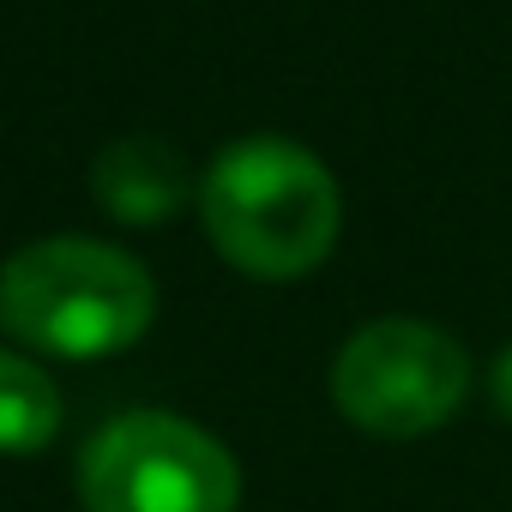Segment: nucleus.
Wrapping results in <instances>:
<instances>
[{"label":"nucleus","mask_w":512,"mask_h":512,"mask_svg":"<svg viewBox=\"0 0 512 512\" xmlns=\"http://www.w3.org/2000/svg\"><path fill=\"white\" fill-rule=\"evenodd\" d=\"M338 181L332 169L290 139H235L199 175V223L211 247L247 278L290 284L326 266L338 241Z\"/></svg>","instance_id":"f257e3e1"},{"label":"nucleus","mask_w":512,"mask_h":512,"mask_svg":"<svg viewBox=\"0 0 512 512\" xmlns=\"http://www.w3.org/2000/svg\"><path fill=\"white\" fill-rule=\"evenodd\" d=\"M157 320V284L133 253L91 235H49L0 266V332L25 356L103 362L133 350Z\"/></svg>","instance_id":"f03ea898"},{"label":"nucleus","mask_w":512,"mask_h":512,"mask_svg":"<svg viewBox=\"0 0 512 512\" xmlns=\"http://www.w3.org/2000/svg\"><path fill=\"white\" fill-rule=\"evenodd\" d=\"M85 512H235L241 470L217 434L169 410L103 422L79 458Z\"/></svg>","instance_id":"7ed1b4c3"},{"label":"nucleus","mask_w":512,"mask_h":512,"mask_svg":"<svg viewBox=\"0 0 512 512\" xmlns=\"http://www.w3.org/2000/svg\"><path fill=\"white\" fill-rule=\"evenodd\" d=\"M470 392V356L428 320H374L332 362L338 410L374 440H416L458 416Z\"/></svg>","instance_id":"20e7f679"},{"label":"nucleus","mask_w":512,"mask_h":512,"mask_svg":"<svg viewBox=\"0 0 512 512\" xmlns=\"http://www.w3.org/2000/svg\"><path fill=\"white\" fill-rule=\"evenodd\" d=\"M91 193L115 223H133V229H157L187 199H199L187 157L169 139H151V133L103 145L97 163H91Z\"/></svg>","instance_id":"39448f33"},{"label":"nucleus","mask_w":512,"mask_h":512,"mask_svg":"<svg viewBox=\"0 0 512 512\" xmlns=\"http://www.w3.org/2000/svg\"><path fill=\"white\" fill-rule=\"evenodd\" d=\"M61 416H67L61 386L25 350L0 344V452H7V458L49 452L55 434H61Z\"/></svg>","instance_id":"423d86ee"},{"label":"nucleus","mask_w":512,"mask_h":512,"mask_svg":"<svg viewBox=\"0 0 512 512\" xmlns=\"http://www.w3.org/2000/svg\"><path fill=\"white\" fill-rule=\"evenodd\" d=\"M488 398H494V410L512 422V344L494 356V368H488Z\"/></svg>","instance_id":"0eeeda50"}]
</instances>
